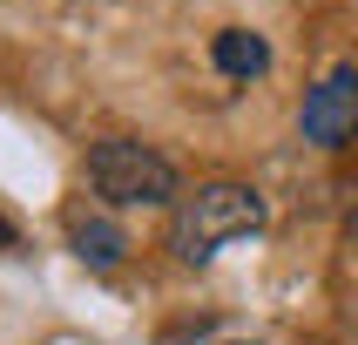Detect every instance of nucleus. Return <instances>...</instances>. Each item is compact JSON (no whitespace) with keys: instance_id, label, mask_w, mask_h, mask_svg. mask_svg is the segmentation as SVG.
Instances as JSON below:
<instances>
[{"instance_id":"1","label":"nucleus","mask_w":358,"mask_h":345,"mask_svg":"<svg viewBox=\"0 0 358 345\" xmlns=\"http://www.w3.org/2000/svg\"><path fill=\"white\" fill-rule=\"evenodd\" d=\"M264 230V197L250 183H203L189 197H176V217H169V251L182 264H210L223 244Z\"/></svg>"},{"instance_id":"2","label":"nucleus","mask_w":358,"mask_h":345,"mask_svg":"<svg viewBox=\"0 0 358 345\" xmlns=\"http://www.w3.org/2000/svg\"><path fill=\"white\" fill-rule=\"evenodd\" d=\"M88 183H95L101 203L115 210H136V203H176V162L149 149L136 136H108L88 149Z\"/></svg>"},{"instance_id":"3","label":"nucleus","mask_w":358,"mask_h":345,"mask_svg":"<svg viewBox=\"0 0 358 345\" xmlns=\"http://www.w3.org/2000/svg\"><path fill=\"white\" fill-rule=\"evenodd\" d=\"M304 142L318 149H345L358 136V68H331V75L304 95V115H298Z\"/></svg>"},{"instance_id":"4","label":"nucleus","mask_w":358,"mask_h":345,"mask_svg":"<svg viewBox=\"0 0 358 345\" xmlns=\"http://www.w3.org/2000/svg\"><path fill=\"white\" fill-rule=\"evenodd\" d=\"M68 244H75V258L95 264V271H115L122 251H129L122 223L108 217V210H88V203H75V210H68Z\"/></svg>"},{"instance_id":"5","label":"nucleus","mask_w":358,"mask_h":345,"mask_svg":"<svg viewBox=\"0 0 358 345\" xmlns=\"http://www.w3.org/2000/svg\"><path fill=\"white\" fill-rule=\"evenodd\" d=\"M210 55H217V68L230 81H257L264 68H271V48H264V34H250V27H223Z\"/></svg>"},{"instance_id":"6","label":"nucleus","mask_w":358,"mask_h":345,"mask_svg":"<svg viewBox=\"0 0 358 345\" xmlns=\"http://www.w3.org/2000/svg\"><path fill=\"white\" fill-rule=\"evenodd\" d=\"M345 223H352V237H358V190H352V210H345Z\"/></svg>"},{"instance_id":"7","label":"nucleus","mask_w":358,"mask_h":345,"mask_svg":"<svg viewBox=\"0 0 358 345\" xmlns=\"http://www.w3.org/2000/svg\"><path fill=\"white\" fill-rule=\"evenodd\" d=\"M250 345H257V339H250Z\"/></svg>"}]
</instances>
